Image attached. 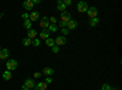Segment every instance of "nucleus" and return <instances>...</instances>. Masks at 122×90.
I'll list each match as a JSON object with an SVG mask.
<instances>
[{
  "label": "nucleus",
  "instance_id": "412c9836",
  "mask_svg": "<svg viewBox=\"0 0 122 90\" xmlns=\"http://www.w3.org/2000/svg\"><path fill=\"white\" fill-rule=\"evenodd\" d=\"M23 27L26 29H30V27H32V22L29 21V19H25V22H23Z\"/></svg>",
  "mask_w": 122,
  "mask_h": 90
},
{
  "label": "nucleus",
  "instance_id": "72a5a7b5",
  "mask_svg": "<svg viewBox=\"0 0 122 90\" xmlns=\"http://www.w3.org/2000/svg\"><path fill=\"white\" fill-rule=\"evenodd\" d=\"M112 90H117V88H112Z\"/></svg>",
  "mask_w": 122,
  "mask_h": 90
},
{
  "label": "nucleus",
  "instance_id": "20e7f679",
  "mask_svg": "<svg viewBox=\"0 0 122 90\" xmlns=\"http://www.w3.org/2000/svg\"><path fill=\"white\" fill-rule=\"evenodd\" d=\"M77 10L79 12H87L88 11V4L86 1H79L77 4Z\"/></svg>",
  "mask_w": 122,
  "mask_h": 90
},
{
  "label": "nucleus",
  "instance_id": "f3484780",
  "mask_svg": "<svg viewBox=\"0 0 122 90\" xmlns=\"http://www.w3.org/2000/svg\"><path fill=\"white\" fill-rule=\"evenodd\" d=\"M3 78L5 79V81H10V79L12 78V73L10 72V71H5V72L3 73Z\"/></svg>",
  "mask_w": 122,
  "mask_h": 90
},
{
  "label": "nucleus",
  "instance_id": "6e6552de",
  "mask_svg": "<svg viewBox=\"0 0 122 90\" xmlns=\"http://www.w3.org/2000/svg\"><path fill=\"white\" fill-rule=\"evenodd\" d=\"M55 40V44L57 45V46H60V45H64V44H66V37H64V35H60V37H57L56 39H54Z\"/></svg>",
  "mask_w": 122,
  "mask_h": 90
},
{
  "label": "nucleus",
  "instance_id": "0eeeda50",
  "mask_svg": "<svg viewBox=\"0 0 122 90\" xmlns=\"http://www.w3.org/2000/svg\"><path fill=\"white\" fill-rule=\"evenodd\" d=\"M71 19V14L68 11H62L61 12V21H64V22H68Z\"/></svg>",
  "mask_w": 122,
  "mask_h": 90
},
{
  "label": "nucleus",
  "instance_id": "c756f323",
  "mask_svg": "<svg viewBox=\"0 0 122 90\" xmlns=\"http://www.w3.org/2000/svg\"><path fill=\"white\" fill-rule=\"evenodd\" d=\"M22 17H23L25 19H28V18H29V15H28L27 12H25V14H22Z\"/></svg>",
  "mask_w": 122,
  "mask_h": 90
},
{
  "label": "nucleus",
  "instance_id": "7c9ffc66",
  "mask_svg": "<svg viewBox=\"0 0 122 90\" xmlns=\"http://www.w3.org/2000/svg\"><path fill=\"white\" fill-rule=\"evenodd\" d=\"M46 84H50V83H53V79L51 78H46V82H45Z\"/></svg>",
  "mask_w": 122,
  "mask_h": 90
},
{
  "label": "nucleus",
  "instance_id": "f03ea898",
  "mask_svg": "<svg viewBox=\"0 0 122 90\" xmlns=\"http://www.w3.org/2000/svg\"><path fill=\"white\" fill-rule=\"evenodd\" d=\"M87 15L89 18H95L97 15H98V9L95 6H92V7H88V11H87Z\"/></svg>",
  "mask_w": 122,
  "mask_h": 90
},
{
  "label": "nucleus",
  "instance_id": "7ed1b4c3",
  "mask_svg": "<svg viewBox=\"0 0 122 90\" xmlns=\"http://www.w3.org/2000/svg\"><path fill=\"white\" fill-rule=\"evenodd\" d=\"M39 26H40V28H43V31L48 29V28H49V26H50L49 18H48L46 16H45V17H43L42 19H40V22H39Z\"/></svg>",
  "mask_w": 122,
  "mask_h": 90
},
{
  "label": "nucleus",
  "instance_id": "ddd939ff",
  "mask_svg": "<svg viewBox=\"0 0 122 90\" xmlns=\"http://www.w3.org/2000/svg\"><path fill=\"white\" fill-rule=\"evenodd\" d=\"M46 88H48V84L45 82H40L39 84L36 85L34 90H46Z\"/></svg>",
  "mask_w": 122,
  "mask_h": 90
},
{
  "label": "nucleus",
  "instance_id": "a211bd4d",
  "mask_svg": "<svg viewBox=\"0 0 122 90\" xmlns=\"http://www.w3.org/2000/svg\"><path fill=\"white\" fill-rule=\"evenodd\" d=\"M45 45L46 46H50V47H53L54 45H55V40L53 38H48L46 40H45Z\"/></svg>",
  "mask_w": 122,
  "mask_h": 90
},
{
  "label": "nucleus",
  "instance_id": "2eb2a0df",
  "mask_svg": "<svg viewBox=\"0 0 122 90\" xmlns=\"http://www.w3.org/2000/svg\"><path fill=\"white\" fill-rule=\"evenodd\" d=\"M43 73L45 76H53L54 74V69L50 68V67H45V68H43Z\"/></svg>",
  "mask_w": 122,
  "mask_h": 90
},
{
  "label": "nucleus",
  "instance_id": "c85d7f7f",
  "mask_svg": "<svg viewBox=\"0 0 122 90\" xmlns=\"http://www.w3.org/2000/svg\"><path fill=\"white\" fill-rule=\"evenodd\" d=\"M33 77H34V78H40V77H42V73H39V72H36V73L33 74Z\"/></svg>",
  "mask_w": 122,
  "mask_h": 90
},
{
  "label": "nucleus",
  "instance_id": "4be33fe9",
  "mask_svg": "<svg viewBox=\"0 0 122 90\" xmlns=\"http://www.w3.org/2000/svg\"><path fill=\"white\" fill-rule=\"evenodd\" d=\"M48 29H49V33H50V32H51V33H55V32L57 31V27H56V24H50Z\"/></svg>",
  "mask_w": 122,
  "mask_h": 90
},
{
  "label": "nucleus",
  "instance_id": "f704fd0d",
  "mask_svg": "<svg viewBox=\"0 0 122 90\" xmlns=\"http://www.w3.org/2000/svg\"><path fill=\"white\" fill-rule=\"evenodd\" d=\"M0 50H1V46H0Z\"/></svg>",
  "mask_w": 122,
  "mask_h": 90
},
{
  "label": "nucleus",
  "instance_id": "dca6fc26",
  "mask_svg": "<svg viewBox=\"0 0 122 90\" xmlns=\"http://www.w3.org/2000/svg\"><path fill=\"white\" fill-rule=\"evenodd\" d=\"M49 34H50V33H49V31H48V29H45V31H42V32H40V34H39V35H40V38H42V39L46 40L48 38H50V37H49Z\"/></svg>",
  "mask_w": 122,
  "mask_h": 90
},
{
  "label": "nucleus",
  "instance_id": "bb28decb",
  "mask_svg": "<svg viewBox=\"0 0 122 90\" xmlns=\"http://www.w3.org/2000/svg\"><path fill=\"white\" fill-rule=\"evenodd\" d=\"M61 32H62V35L65 37V35H67V34H68V32H70V31H68L67 28H62V29H61Z\"/></svg>",
  "mask_w": 122,
  "mask_h": 90
},
{
  "label": "nucleus",
  "instance_id": "2f4dec72",
  "mask_svg": "<svg viewBox=\"0 0 122 90\" xmlns=\"http://www.w3.org/2000/svg\"><path fill=\"white\" fill-rule=\"evenodd\" d=\"M33 3H34V4H39L40 0H33Z\"/></svg>",
  "mask_w": 122,
  "mask_h": 90
},
{
  "label": "nucleus",
  "instance_id": "b1692460",
  "mask_svg": "<svg viewBox=\"0 0 122 90\" xmlns=\"http://www.w3.org/2000/svg\"><path fill=\"white\" fill-rule=\"evenodd\" d=\"M101 90H112V88H111L109 84H104L103 88H101Z\"/></svg>",
  "mask_w": 122,
  "mask_h": 90
},
{
  "label": "nucleus",
  "instance_id": "5701e85b",
  "mask_svg": "<svg viewBox=\"0 0 122 90\" xmlns=\"http://www.w3.org/2000/svg\"><path fill=\"white\" fill-rule=\"evenodd\" d=\"M32 45H33V46H36V47H37V46H39V45H40V40H39V39H37V38H36V39H33V40H32Z\"/></svg>",
  "mask_w": 122,
  "mask_h": 90
},
{
  "label": "nucleus",
  "instance_id": "f8f14e48",
  "mask_svg": "<svg viewBox=\"0 0 122 90\" xmlns=\"http://www.w3.org/2000/svg\"><path fill=\"white\" fill-rule=\"evenodd\" d=\"M34 6V3H33V0H27V1L23 3V7L26 10H32Z\"/></svg>",
  "mask_w": 122,
  "mask_h": 90
},
{
  "label": "nucleus",
  "instance_id": "a878e982",
  "mask_svg": "<svg viewBox=\"0 0 122 90\" xmlns=\"http://www.w3.org/2000/svg\"><path fill=\"white\" fill-rule=\"evenodd\" d=\"M51 50H53V52H55V54H56V52H59V50H60V47H59L57 45H54V46L51 47Z\"/></svg>",
  "mask_w": 122,
  "mask_h": 90
},
{
  "label": "nucleus",
  "instance_id": "9b49d317",
  "mask_svg": "<svg viewBox=\"0 0 122 90\" xmlns=\"http://www.w3.org/2000/svg\"><path fill=\"white\" fill-rule=\"evenodd\" d=\"M27 38H29L30 40L36 39V38H37V31H36V29H28V32H27Z\"/></svg>",
  "mask_w": 122,
  "mask_h": 90
},
{
  "label": "nucleus",
  "instance_id": "cd10ccee",
  "mask_svg": "<svg viewBox=\"0 0 122 90\" xmlns=\"http://www.w3.org/2000/svg\"><path fill=\"white\" fill-rule=\"evenodd\" d=\"M59 24H60V27H61V28H66V24H67V23H66V22H64V21H60V22H59Z\"/></svg>",
  "mask_w": 122,
  "mask_h": 90
},
{
  "label": "nucleus",
  "instance_id": "f257e3e1",
  "mask_svg": "<svg viewBox=\"0 0 122 90\" xmlns=\"http://www.w3.org/2000/svg\"><path fill=\"white\" fill-rule=\"evenodd\" d=\"M17 66H18V63H17V61L15 58H10V60H7V62H6V67H7V71H14V69H16L17 68Z\"/></svg>",
  "mask_w": 122,
  "mask_h": 90
},
{
  "label": "nucleus",
  "instance_id": "aec40b11",
  "mask_svg": "<svg viewBox=\"0 0 122 90\" xmlns=\"http://www.w3.org/2000/svg\"><path fill=\"white\" fill-rule=\"evenodd\" d=\"M30 44H32V40H30L29 38H25V39H22V45H23V46H29Z\"/></svg>",
  "mask_w": 122,
  "mask_h": 90
},
{
  "label": "nucleus",
  "instance_id": "1a4fd4ad",
  "mask_svg": "<svg viewBox=\"0 0 122 90\" xmlns=\"http://www.w3.org/2000/svg\"><path fill=\"white\" fill-rule=\"evenodd\" d=\"M29 21L30 22H37V19H39V12L38 11H32L29 15Z\"/></svg>",
  "mask_w": 122,
  "mask_h": 90
},
{
  "label": "nucleus",
  "instance_id": "423d86ee",
  "mask_svg": "<svg viewBox=\"0 0 122 90\" xmlns=\"http://www.w3.org/2000/svg\"><path fill=\"white\" fill-rule=\"evenodd\" d=\"M78 26V22L76 21V19H70V21L67 22L66 24V28L68 29V31H71V29H76Z\"/></svg>",
  "mask_w": 122,
  "mask_h": 90
},
{
  "label": "nucleus",
  "instance_id": "4468645a",
  "mask_svg": "<svg viewBox=\"0 0 122 90\" xmlns=\"http://www.w3.org/2000/svg\"><path fill=\"white\" fill-rule=\"evenodd\" d=\"M99 22H100V19H99L98 17L90 18V19H89V26H90V27H97V26L99 24Z\"/></svg>",
  "mask_w": 122,
  "mask_h": 90
},
{
  "label": "nucleus",
  "instance_id": "6ab92c4d",
  "mask_svg": "<svg viewBox=\"0 0 122 90\" xmlns=\"http://www.w3.org/2000/svg\"><path fill=\"white\" fill-rule=\"evenodd\" d=\"M57 10H60L61 12L66 10V6L62 4V0H57Z\"/></svg>",
  "mask_w": 122,
  "mask_h": 90
},
{
  "label": "nucleus",
  "instance_id": "39448f33",
  "mask_svg": "<svg viewBox=\"0 0 122 90\" xmlns=\"http://www.w3.org/2000/svg\"><path fill=\"white\" fill-rule=\"evenodd\" d=\"M27 89H29V90H32V89H34L36 88V83H34V81L32 78H28V79H26V82H25V84H23Z\"/></svg>",
  "mask_w": 122,
  "mask_h": 90
},
{
  "label": "nucleus",
  "instance_id": "9d476101",
  "mask_svg": "<svg viewBox=\"0 0 122 90\" xmlns=\"http://www.w3.org/2000/svg\"><path fill=\"white\" fill-rule=\"evenodd\" d=\"M10 55V51L7 49H1L0 50V60H6Z\"/></svg>",
  "mask_w": 122,
  "mask_h": 90
},
{
  "label": "nucleus",
  "instance_id": "393cba45",
  "mask_svg": "<svg viewBox=\"0 0 122 90\" xmlns=\"http://www.w3.org/2000/svg\"><path fill=\"white\" fill-rule=\"evenodd\" d=\"M62 4H64L65 6L71 5V4H72V0H62Z\"/></svg>",
  "mask_w": 122,
  "mask_h": 90
},
{
  "label": "nucleus",
  "instance_id": "473e14b6",
  "mask_svg": "<svg viewBox=\"0 0 122 90\" xmlns=\"http://www.w3.org/2000/svg\"><path fill=\"white\" fill-rule=\"evenodd\" d=\"M22 90H29V89H27V88H26L25 85H22Z\"/></svg>",
  "mask_w": 122,
  "mask_h": 90
}]
</instances>
